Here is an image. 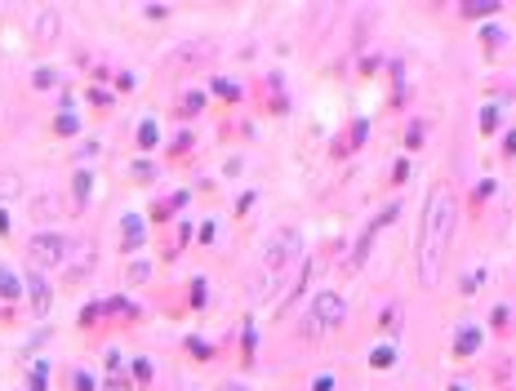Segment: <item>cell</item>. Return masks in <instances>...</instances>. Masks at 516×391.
Returning a JSON list of instances; mask_svg holds the SVG:
<instances>
[{
    "label": "cell",
    "mask_w": 516,
    "mask_h": 391,
    "mask_svg": "<svg viewBox=\"0 0 516 391\" xmlns=\"http://www.w3.org/2000/svg\"><path fill=\"white\" fill-rule=\"evenodd\" d=\"M449 240H454V196H449V187H431L423 209V231H418V281L427 289L436 285L440 267H445Z\"/></svg>",
    "instance_id": "6da1fadb"
},
{
    "label": "cell",
    "mask_w": 516,
    "mask_h": 391,
    "mask_svg": "<svg viewBox=\"0 0 516 391\" xmlns=\"http://www.w3.org/2000/svg\"><path fill=\"white\" fill-rule=\"evenodd\" d=\"M298 249H303V236H298L294 227H276L267 240H262V254H258L262 285H258V298H271V294L280 289V281H285V272L294 267Z\"/></svg>",
    "instance_id": "7a4b0ae2"
},
{
    "label": "cell",
    "mask_w": 516,
    "mask_h": 391,
    "mask_svg": "<svg viewBox=\"0 0 516 391\" xmlns=\"http://www.w3.org/2000/svg\"><path fill=\"white\" fill-rule=\"evenodd\" d=\"M343 298L339 294H316L312 298V316H307V333H321V329H330V324H339L343 320Z\"/></svg>",
    "instance_id": "3957f363"
},
{
    "label": "cell",
    "mask_w": 516,
    "mask_h": 391,
    "mask_svg": "<svg viewBox=\"0 0 516 391\" xmlns=\"http://www.w3.org/2000/svg\"><path fill=\"white\" fill-rule=\"evenodd\" d=\"M27 254H32V263H36V267H63L67 240H63V236H54V231H41V236H32Z\"/></svg>",
    "instance_id": "277c9868"
},
{
    "label": "cell",
    "mask_w": 516,
    "mask_h": 391,
    "mask_svg": "<svg viewBox=\"0 0 516 391\" xmlns=\"http://www.w3.org/2000/svg\"><path fill=\"white\" fill-rule=\"evenodd\" d=\"M36 36H41V40H54V36H58V14H54V9H45V14H41Z\"/></svg>",
    "instance_id": "5b68a950"
},
{
    "label": "cell",
    "mask_w": 516,
    "mask_h": 391,
    "mask_svg": "<svg viewBox=\"0 0 516 391\" xmlns=\"http://www.w3.org/2000/svg\"><path fill=\"white\" fill-rule=\"evenodd\" d=\"M476 347H481V329H476V324L467 329L463 324V329H458V351H476Z\"/></svg>",
    "instance_id": "8992f818"
},
{
    "label": "cell",
    "mask_w": 516,
    "mask_h": 391,
    "mask_svg": "<svg viewBox=\"0 0 516 391\" xmlns=\"http://www.w3.org/2000/svg\"><path fill=\"white\" fill-rule=\"evenodd\" d=\"M32 298H36V307H49V285L41 276H32Z\"/></svg>",
    "instance_id": "52a82bcc"
},
{
    "label": "cell",
    "mask_w": 516,
    "mask_h": 391,
    "mask_svg": "<svg viewBox=\"0 0 516 391\" xmlns=\"http://www.w3.org/2000/svg\"><path fill=\"white\" fill-rule=\"evenodd\" d=\"M0 294H5V298H18V281H14V276H0Z\"/></svg>",
    "instance_id": "ba28073f"
},
{
    "label": "cell",
    "mask_w": 516,
    "mask_h": 391,
    "mask_svg": "<svg viewBox=\"0 0 516 391\" xmlns=\"http://www.w3.org/2000/svg\"><path fill=\"white\" fill-rule=\"evenodd\" d=\"M463 14H467V18H472V14H499V5H494V0H490V5H467Z\"/></svg>",
    "instance_id": "9c48e42d"
},
{
    "label": "cell",
    "mask_w": 516,
    "mask_h": 391,
    "mask_svg": "<svg viewBox=\"0 0 516 391\" xmlns=\"http://www.w3.org/2000/svg\"><path fill=\"white\" fill-rule=\"evenodd\" d=\"M232 391H245V387H232Z\"/></svg>",
    "instance_id": "30bf717a"
}]
</instances>
